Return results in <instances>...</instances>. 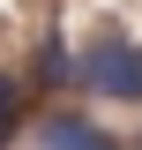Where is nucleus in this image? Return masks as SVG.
<instances>
[{
	"mask_svg": "<svg viewBox=\"0 0 142 150\" xmlns=\"http://www.w3.org/2000/svg\"><path fill=\"white\" fill-rule=\"evenodd\" d=\"M30 120V83L15 68H0V128H22Z\"/></svg>",
	"mask_w": 142,
	"mask_h": 150,
	"instance_id": "nucleus-4",
	"label": "nucleus"
},
{
	"mask_svg": "<svg viewBox=\"0 0 142 150\" xmlns=\"http://www.w3.org/2000/svg\"><path fill=\"white\" fill-rule=\"evenodd\" d=\"M135 150H142V135H135Z\"/></svg>",
	"mask_w": 142,
	"mask_h": 150,
	"instance_id": "nucleus-6",
	"label": "nucleus"
},
{
	"mask_svg": "<svg viewBox=\"0 0 142 150\" xmlns=\"http://www.w3.org/2000/svg\"><path fill=\"white\" fill-rule=\"evenodd\" d=\"M30 128V150H127L112 128H97L82 105H45L37 120H22Z\"/></svg>",
	"mask_w": 142,
	"mask_h": 150,
	"instance_id": "nucleus-2",
	"label": "nucleus"
},
{
	"mask_svg": "<svg viewBox=\"0 0 142 150\" xmlns=\"http://www.w3.org/2000/svg\"><path fill=\"white\" fill-rule=\"evenodd\" d=\"M15 135H22V128H0V150H8V143H15Z\"/></svg>",
	"mask_w": 142,
	"mask_h": 150,
	"instance_id": "nucleus-5",
	"label": "nucleus"
},
{
	"mask_svg": "<svg viewBox=\"0 0 142 150\" xmlns=\"http://www.w3.org/2000/svg\"><path fill=\"white\" fill-rule=\"evenodd\" d=\"M30 90H75V45L60 30H45L37 38V53H30V75H22Z\"/></svg>",
	"mask_w": 142,
	"mask_h": 150,
	"instance_id": "nucleus-3",
	"label": "nucleus"
},
{
	"mask_svg": "<svg viewBox=\"0 0 142 150\" xmlns=\"http://www.w3.org/2000/svg\"><path fill=\"white\" fill-rule=\"evenodd\" d=\"M75 90L97 98V105H142V45L120 30L75 45Z\"/></svg>",
	"mask_w": 142,
	"mask_h": 150,
	"instance_id": "nucleus-1",
	"label": "nucleus"
}]
</instances>
